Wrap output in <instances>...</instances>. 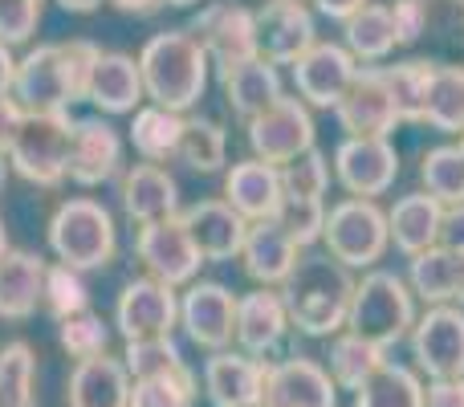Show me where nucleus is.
<instances>
[{"label": "nucleus", "instance_id": "obj_1", "mask_svg": "<svg viewBox=\"0 0 464 407\" xmlns=\"http://www.w3.org/2000/svg\"><path fill=\"white\" fill-rule=\"evenodd\" d=\"M102 49L86 37L49 41L16 62L13 102L24 114H70L73 102H86L94 65Z\"/></svg>", "mask_w": 464, "mask_h": 407}, {"label": "nucleus", "instance_id": "obj_2", "mask_svg": "<svg viewBox=\"0 0 464 407\" xmlns=\"http://www.w3.org/2000/svg\"><path fill=\"white\" fill-rule=\"evenodd\" d=\"M354 297V273L330 253H302L294 273L281 286V302L289 310V326L310 338H334L346 330Z\"/></svg>", "mask_w": 464, "mask_h": 407}, {"label": "nucleus", "instance_id": "obj_3", "mask_svg": "<svg viewBox=\"0 0 464 407\" xmlns=\"http://www.w3.org/2000/svg\"><path fill=\"white\" fill-rule=\"evenodd\" d=\"M139 73H143V94L151 106H163L171 114L192 111L204 98L212 78V62L204 45L188 29L155 33L143 49H139Z\"/></svg>", "mask_w": 464, "mask_h": 407}, {"label": "nucleus", "instance_id": "obj_4", "mask_svg": "<svg viewBox=\"0 0 464 407\" xmlns=\"http://www.w3.org/2000/svg\"><path fill=\"white\" fill-rule=\"evenodd\" d=\"M416 294L408 289V281L392 269H367L354 281L351 297V318L346 330L359 338H367L379 351H392L395 343L411 334L416 326Z\"/></svg>", "mask_w": 464, "mask_h": 407}, {"label": "nucleus", "instance_id": "obj_5", "mask_svg": "<svg viewBox=\"0 0 464 407\" xmlns=\"http://www.w3.org/2000/svg\"><path fill=\"white\" fill-rule=\"evenodd\" d=\"M49 248L62 265L86 273V269H102L114 261V216L106 212L98 200L78 196V200H65L49 220Z\"/></svg>", "mask_w": 464, "mask_h": 407}, {"label": "nucleus", "instance_id": "obj_6", "mask_svg": "<svg viewBox=\"0 0 464 407\" xmlns=\"http://www.w3.org/2000/svg\"><path fill=\"white\" fill-rule=\"evenodd\" d=\"M322 245L346 269H379L383 253L392 248V232H387V212L379 200H346L326 208V228H322Z\"/></svg>", "mask_w": 464, "mask_h": 407}, {"label": "nucleus", "instance_id": "obj_7", "mask_svg": "<svg viewBox=\"0 0 464 407\" xmlns=\"http://www.w3.org/2000/svg\"><path fill=\"white\" fill-rule=\"evenodd\" d=\"M70 135H73L70 114H24L5 151L8 168L37 188H57L65 179Z\"/></svg>", "mask_w": 464, "mask_h": 407}, {"label": "nucleus", "instance_id": "obj_8", "mask_svg": "<svg viewBox=\"0 0 464 407\" xmlns=\"http://www.w3.org/2000/svg\"><path fill=\"white\" fill-rule=\"evenodd\" d=\"M188 33L204 45V53L217 65V73L261 57V49H256V13L237 5V0H212V5H204L192 16Z\"/></svg>", "mask_w": 464, "mask_h": 407}, {"label": "nucleus", "instance_id": "obj_9", "mask_svg": "<svg viewBox=\"0 0 464 407\" xmlns=\"http://www.w3.org/2000/svg\"><path fill=\"white\" fill-rule=\"evenodd\" d=\"M408 351L420 375L464 379V310L460 305H428L408 334Z\"/></svg>", "mask_w": 464, "mask_h": 407}, {"label": "nucleus", "instance_id": "obj_10", "mask_svg": "<svg viewBox=\"0 0 464 407\" xmlns=\"http://www.w3.org/2000/svg\"><path fill=\"white\" fill-rule=\"evenodd\" d=\"M318 139L314 131V114L302 98H277L269 111H261L256 119H248V147H253V160L273 163V168H285L289 160L305 155Z\"/></svg>", "mask_w": 464, "mask_h": 407}, {"label": "nucleus", "instance_id": "obj_11", "mask_svg": "<svg viewBox=\"0 0 464 407\" xmlns=\"http://www.w3.org/2000/svg\"><path fill=\"white\" fill-rule=\"evenodd\" d=\"M334 179L354 200H379L400 179V151L392 139H343L334 147Z\"/></svg>", "mask_w": 464, "mask_h": 407}, {"label": "nucleus", "instance_id": "obj_12", "mask_svg": "<svg viewBox=\"0 0 464 407\" xmlns=\"http://www.w3.org/2000/svg\"><path fill=\"white\" fill-rule=\"evenodd\" d=\"M135 257L147 265V277L163 281V286H171V289L192 286L204 265L200 248L192 245V237H188L179 216L176 220L143 224V228L135 232Z\"/></svg>", "mask_w": 464, "mask_h": 407}, {"label": "nucleus", "instance_id": "obj_13", "mask_svg": "<svg viewBox=\"0 0 464 407\" xmlns=\"http://www.w3.org/2000/svg\"><path fill=\"white\" fill-rule=\"evenodd\" d=\"M179 326L204 351H228L237 338V294L225 281H192L179 297Z\"/></svg>", "mask_w": 464, "mask_h": 407}, {"label": "nucleus", "instance_id": "obj_14", "mask_svg": "<svg viewBox=\"0 0 464 407\" xmlns=\"http://www.w3.org/2000/svg\"><path fill=\"white\" fill-rule=\"evenodd\" d=\"M294 90L305 106L314 111H334L343 102V94L351 90V82L359 78V62L351 57V49L338 41H318L305 57H297L294 65Z\"/></svg>", "mask_w": 464, "mask_h": 407}, {"label": "nucleus", "instance_id": "obj_15", "mask_svg": "<svg viewBox=\"0 0 464 407\" xmlns=\"http://www.w3.org/2000/svg\"><path fill=\"white\" fill-rule=\"evenodd\" d=\"M318 45V24L302 0H269L256 8V49L269 65H294Z\"/></svg>", "mask_w": 464, "mask_h": 407}, {"label": "nucleus", "instance_id": "obj_16", "mask_svg": "<svg viewBox=\"0 0 464 407\" xmlns=\"http://www.w3.org/2000/svg\"><path fill=\"white\" fill-rule=\"evenodd\" d=\"M261 407H338V387L318 359L289 354L265 367Z\"/></svg>", "mask_w": 464, "mask_h": 407}, {"label": "nucleus", "instance_id": "obj_17", "mask_svg": "<svg viewBox=\"0 0 464 407\" xmlns=\"http://www.w3.org/2000/svg\"><path fill=\"white\" fill-rule=\"evenodd\" d=\"M334 119L346 131V139H392V131L400 127V114H395L379 65H359V78L334 106Z\"/></svg>", "mask_w": 464, "mask_h": 407}, {"label": "nucleus", "instance_id": "obj_18", "mask_svg": "<svg viewBox=\"0 0 464 407\" xmlns=\"http://www.w3.org/2000/svg\"><path fill=\"white\" fill-rule=\"evenodd\" d=\"M176 322H179V294L171 286H163L155 277H139L122 286L119 305H114V326L122 330L127 343L171 334Z\"/></svg>", "mask_w": 464, "mask_h": 407}, {"label": "nucleus", "instance_id": "obj_19", "mask_svg": "<svg viewBox=\"0 0 464 407\" xmlns=\"http://www.w3.org/2000/svg\"><path fill=\"white\" fill-rule=\"evenodd\" d=\"M289 330L294 326H289V310H285V302H281V289L256 286L253 294L237 297V338H232V343L240 346V354L273 363V354L281 351Z\"/></svg>", "mask_w": 464, "mask_h": 407}, {"label": "nucleus", "instance_id": "obj_20", "mask_svg": "<svg viewBox=\"0 0 464 407\" xmlns=\"http://www.w3.org/2000/svg\"><path fill=\"white\" fill-rule=\"evenodd\" d=\"M122 168V135L106 119H73L65 176L78 188H102Z\"/></svg>", "mask_w": 464, "mask_h": 407}, {"label": "nucleus", "instance_id": "obj_21", "mask_svg": "<svg viewBox=\"0 0 464 407\" xmlns=\"http://www.w3.org/2000/svg\"><path fill=\"white\" fill-rule=\"evenodd\" d=\"M265 367L269 363L248 359L240 351H217L204 363V392L212 407H261Z\"/></svg>", "mask_w": 464, "mask_h": 407}, {"label": "nucleus", "instance_id": "obj_22", "mask_svg": "<svg viewBox=\"0 0 464 407\" xmlns=\"http://www.w3.org/2000/svg\"><path fill=\"white\" fill-rule=\"evenodd\" d=\"M179 220H184L188 237L200 248L204 261H232V257H240V248H245L248 220L232 212L225 200H200V204L184 208Z\"/></svg>", "mask_w": 464, "mask_h": 407}, {"label": "nucleus", "instance_id": "obj_23", "mask_svg": "<svg viewBox=\"0 0 464 407\" xmlns=\"http://www.w3.org/2000/svg\"><path fill=\"white\" fill-rule=\"evenodd\" d=\"M281 200V171L273 163H261V160H240L228 168L225 176V204L232 208L237 216H245L248 224H261V220H273L277 216Z\"/></svg>", "mask_w": 464, "mask_h": 407}, {"label": "nucleus", "instance_id": "obj_24", "mask_svg": "<svg viewBox=\"0 0 464 407\" xmlns=\"http://www.w3.org/2000/svg\"><path fill=\"white\" fill-rule=\"evenodd\" d=\"M119 196H122V212L139 228L179 216V184L163 168H155V163H135L130 171H122Z\"/></svg>", "mask_w": 464, "mask_h": 407}, {"label": "nucleus", "instance_id": "obj_25", "mask_svg": "<svg viewBox=\"0 0 464 407\" xmlns=\"http://www.w3.org/2000/svg\"><path fill=\"white\" fill-rule=\"evenodd\" d=\"M440 228H444V204H436L428 192H408L387 208L392 245L400 248L408 261L440 245Z\"/></svg>", "mask_w": 464, "mask_h": 407}, {"label": "nucleus", "instance_id": "obj_26", "mask_svg": "<svg viewBox=\"0 0 464 407\" xmlns=\"http://www.w3.org/2000/svg\"><path fill=\"white\" fill-rule=\"evenodd\" d=\"M297 257H302V248H297L273 220L248 224V237H245V248H240V261H245V273L261 289H281V286H285V277L294 273Z\"/></svg>", "mask_w": 464, "mask_h": 407}, {"label": "nucleus", "instance_id": "obj_27", "mask_svg": "<svg viewBox=\"0 0 464 407\" xmlns=\"http://www.w3.org/2000/svg\"><path fill=\"white\" fill-rule=\"evenodd\" d=\"M45 269L49 265L29 248H8L0 257V318L24 322L37 314L41 289H45Z\"/></svg>", "mask_w": 464, "mask_h": 407}, {"label": "nucleus", "instance_id": "obj_28", "mask_svg": "<svg viewBox=\"0 0 464 407\" xmlns=\"http://www.w3.org/2000/svg\"><path fill=\"white\" fill-rule=\"evenodd\" d=\"M130 392H135V379L127 375L122 359L98 354L73 367L65 400L70 407H130Z\"/></svg>", "mask_w": 464, "mask_h": 407}, {"label": "nucleus", "instance_id": "obj_29", "mask_svg": "<svg viewBox=\"0 0 464 407\" xmlns=\"http://www.w3.org/2000/svg\"><path fill=\"white\" fill-rule=\"evenodd\" d=\"M143 73L130 53H102L90 78L86 102H94L102 114H135L143 102Z\"/></svg>", "mask_w": 464, "mask_h": 407}, {"label": "nucleus", "instance_id": "obj_30", "mask_svg": "<svg viewBox=\"0 0 464 407\" xmlns=\"http://www.w3.org/2000/svg\"><path fill=\"white\" fill-rule=\"evenodd\" d=\"M220 90H225V102L232 114L240 119H256L261 111H269L277 98H285V86H281L277 65H269L265 57H253L245 65H232V70L220 73Z\"/></svg>", "mask_w": 464, "mask_h": 407}, {"label": "nucleus", "instance_id": "obj_31", "mask_svg": "<svg viewBox=\"0 0 464 407\" xmlns=\"http://www.w3.org/2000/svg\"><path fill=\"white\" fill-rule=\"evenodd\" d=\"M343 45L351 49V57L359 65H375L383 57H392L395 45H400L395 41V24H392V8L371 0L362 13H354L343 24Z\"/></svg>", "mask_w": 464, "mask_h": 407}, {"label": "nucleus", "instance_id": "obj_32", "mask_svg": "<svg viewBox=\"0 0 464 407\" xmlns=\"http://www.w3.org/2000/svg\"><path fill=\"white\" fill-rule=\"evenodd\" d=\"M179 135H184V114H171L163 106H139L130 119V147L143 155V163H168L179 151Z\"/></svg>", "mask_w": 464, "mask_h": 407}, {"label": "nucleus", "instance_id": "obj_33", "mask_svg": "<svg viewBox=\"0 0 464 407\" xmlns=\"http://www.w3.org/2000/svg\"><path fill=\"white\" fill-rule=\"evenodd\" d=\"M383 363H387V351L371 346L367 338L351 334V330H343V334L330 338L326 371H330V379H334L338 392H359V387L367 383L379 367H383Z\"/></svg>", "mask_w": 464, "mask_h": 407}, {"label": "nucleus", "instance_id": "obj_34", "mask_svg": "<svg viewBox=\"0 0 464 407\" xmlns=\"http://www.w3.org/2000/svg\"><path fill=\"white\" fill-rule=\"evenodd\" d=\"M408 289L424 305H457V253L444 245L408 261Z\"/></svg>", "mask_w": 464, "mask_h": 407}, {"label": "nucleus", "instance_id": "obj_35", "mask_svg": "<svg viewBox=\"0 0 464 407\" xmlns=\"http://www.w3.org/2000/svg\"><path fill=\"white\" fill-rule=\"evenodd\" d=\"M354 407H424V379L416 367L387 359L367 383L354 392Z\"/></svg>", "mask_w": 464, "mask_h": 407}, {"label": "nucleus", "instance_id": "obj_36", "mask_svg": "<svg viewBox=\"0 0 464 407\" xmlns=\"http://www.w3.org/2000/svg\"><path fill=\"white\" fill-rule=\"evenodd\" d=\"M387 82V94L395 102L400 122H424V102H428V86H432L436 62L411 57V62H395V65H379Z\"/></svg>", "mask_w": 464, "mask_h": 407}, {"label": "nucleus", "instance_id": "obj_37", "mask_svg": "<svg viewBox=\"0 0 464 407\" xmlns=\"http://www.w3.org/2000/svg\"><path fill=\"white\" fill-rule=\"evenodd\" d=\"M424 122L440 135H464V65H436Z\"/></svg>", "mask_w": 464, "mask_h": 407}, {"label": "nucleus", "instance_id": "obj_38", "mask_svg": "<svg viewBox=\"0 0 464 407\" xmlns=\"http://www.w3.org/2000/svg\"><path fill=\"white\" fill-rule=\"evenodd\" d=\"M176 160L188 171L212 176L228 163V135L217 119H184V135H179V151Z\"/></svg>", "mask_w": 464, "mask_h": 407}, {"label": "nucleus", "instance_id": "obj_39", "mask_svg": "<svg viewBox=\"0 0 464 407\" xmlns=\"http://www.w3.org/2000/svg\"><path fill=\"white\" fill-rule=\"evenodd\" d=\"M420 192H428L436 204L457 208L464 204V151L457 143H440L424 151L420 160Z\"/></svg>", "mask_w": 464, "mask_h": 407}, {"label": "nucleus", "instance_id": "obj_40", "mask_svg": "<svg viewBox=\"0 0 464 407\" xmlns=\"http://www.w3.org/2000/svg\"><path fill=\"white\" fill-rule=\"evenodd\" d=\"M37 403V359L29 343H8L0 351V407Z\"/></svg>", "mask_w": 464, "mask_h": 407}, {"label": "nucleus", "instance_id": "obj_41", "mask_svg": "<svg viewBox=\"0 0 464 407\" xmlns=\"http://www.w3.org/2000/svg\"><path fill=\"white\" fill-rule=\"evenodd\" d=\"M281 171V192L289 196V200H326L330 192V179H334V168H330V155L318 151V147H310L305 155H297V160H289Z\"/></svg>", "mask_w": 464, "mask_h": 407}, {"label": "nucleus", "instance_id": "obj_42", "mask_svg": "<svg viewBox=\"0 0 464 407\" xmlns=\"http://www.w3.org/2000/svg\"><path fill=\"white\" fill-rule=\"evenodd\" d=\"M122 367L135 383L143 379H160V375H171V371L184 367V351L171 334H160V338H139V343H127L122 351Z\"/></svg>", "mask_w": 464, "mask_h": 407}, {"label": "nucleus", "instance_id": "obj_43", "mask_svg": "<svg viewBox=\"0 0 464 407\" xmlns=\"http://www.w3.org/2000/svg\"><path fill=\"white\" fill-rule=\"evenodd\" d=\"M41 305H45L57 322L73 318V314H86L90 310V289H86V281H82V273L70 269V265H62V261H53L45 269Z\"/></svg>", "mask_w": 464, "mask_h": 407}, {"label": "nucleus", "instance_id": "obj_44", "mask_svg": "<svg viewBox=\"0 0 464 407\" xmlns=\"http://www.w3.org/2000/svg\"><path fill=\"white\" fill-rule=\"evenodd\" d=\"M196 392H200V379H196V371L184 363V367L171 371V375L135 383V392H130V407H192Z\"/></svg>", "mask_w": 464, "mask_h": 407}, {"label": "nucleus", "instance_id": "obj_45", "mask_svg": "<svg viewBox=\"0 0 464 407\" xmlns=\"http://www.w3.org/2000/svg\"><path fill=\"white\" fill-rule=\"evenodd\" d=\"M57 343H62L65 354H73L78 363H86V359L106 354V346H111V326L90 310L73 314V318H65L62 326H57Z\"/></svg>", "mask_w": 464, "mask_h": 407}, {"label": "nucleus", "instance_id": "obj_46", "mask_svg": "<svg viewBox=\"0 0 464 407\" xmlns=\"http://www.w3.org/2000/svg\"><path fill=\"white\" fill-rule=\"evenodd\" d=\"M273 224L305 253L314 240H322V228H326V200H289L285 196L277 216H273Z\"/></svg>", "mask_w": 464, "mask_h": 407}, {"label": "nucleus", "instance_id": "obj_47", "mask_svg": "<svg viewBox=\"0 0 464 407\" xmlns=\"http://www.w3.org/2000/svg\"><path fill=\"white\" fill-rule=\"evenodd\" d=\"M41 5L45 0H0V41L8 49L24 45L41 24Z\"/></svg>", "mask_w": 464, "mask_h": 407}, {"label": "nucleus", "instance_id": "obj_48", "mask_svg": "<svg viewBox=\"0 0 464 407\" xmlns=\"http://www.w3.org/2000/svg\"><path fill=\"white\" fill-rule=\"evenodd\" d=\"M387 8H392V24L400 45H416L428 33V0H395Z\"/></svg>", "mask_w": 464, "mask_h": 407}, {"label": "nucleus", "instance_id": "obj_49", "mask_svg": "<svg viewBox=\"0 0 464 407\" xmlns=\"http://www.w3.org/2000/svg\"><path fill=\"white\" fill-rule=\"evenodd\" d=\"M424 407H464V379H432V383H424Z\"/></svg>", "mask_w": 464, "mask_h": 407}, {"label": "nucleus", "instance_id": "obj_50", "mask_svg": "<svg viewBox=\"0 0 464 407\" xmlns=\"http://www.w3.org/2000/svg\"><path fill=\"white\" fill-rule=\"evenodd\" d=\"M440 245L452 253H464V204L444 208V228H440Z\"/></svg>", "mask_w": 464, "mask_h": 407}, {"label": "nucleus", "instance_id": "obj_51", "mask_svg": "<svg viewBox=\"0 0 464 407\" xmlns=\"http://www.w3.org/2000/svg\"><path fill=\"white\" fill-rule=\"evenodd\" d=\"M21 119H24V111L13 102V94L0 98V151H8V143H13L16 127H21Z\"/></svg>", "mask_w": 464, "mask_h": 407}, {"label": "nucleus", "instance_id": "obj_52", "mask_svg": "<svg viewBox=\"0 0 464 407\" xmlns=\"http://www.w3.org/2000/svg\"><path fill=\"white\" fill-rule=\"evenodd\" d=\"M371 0H314V8H318L322 16H330V21H351L354 13H362Z\"/></svg>", "mask_w": 464, "mask_h": 407}, {"label": "nucleus", "instance_id": "obj_53", "mask_svg": "<svg viewBox=\"0 0 464 407\" xmlns=\"http://www.w3.org/2000/svg\"><path fill=\"white\" fill-rule=\"evenodd\" d=\"M13 78H16V57H13V49L0 41V98L13 94Z\"/></svg>", "mask_w": 464, "mask_h": 407}, {"label": "nucleus", "instance_id": "obj_54", "mask_svg": "<svg viewBox=\"0 0 464 407\" xmlns=\"http://www.w3.org/2000/svg\"><path fill=\"white\" fill-rule=\"evenodd\" d=\"M119 13H130V16H151V13H160L168 0H111Z\"/></svg>", "mask_w": 464, "mask_h": 407}, {"label": "nucleus", "instance_id": "obj_55", "mask_svg": "<svg viewBox=\"0 0 464 407\" xmlns=\"http://www.w3.org/2000/svg\"><path fill=\"white\" fill-rule=\"evenodd\" d=\"M57 5H62L65 13H94L102 0H57Z\"/></svg>", "mask_w": 464, "mask_h": 407}, {"label": "nucleus", "instance_id": "obj_56", "mask_svg": "<svg viewBox=\"0 0 464 407\" xmlns=\"http://www.w3.org/2000/svg\"><path fill=\"white\" fill-rule=\"evenodd\" d=\"M457 305L464 310V253H457Z\"/></svg>", "mask_w": 464, "mask_h": 407}, {"label": "nucleus", "instance_id": "obj_57", "mask_svg": "<svg viewBox=\"0 0 464 407\" xmlns=\"http://www.w3.org/2000/svg\"><path fill=\"white\" fill-rule=\"evenodd\" d=\"M5 179H8V155L0 151V192H5Z\"/></svg>", "mask_w": 464, "mask_h": 407}, {"label": "nucleus", "instance_id": "obj_58", "mask_svg": "<svg viewBox=\"0 0 464 407\" xmlns=\"http://www.w3.org/2000/svg\"><path fill=\"white\" fill-rule=\"evenodd\" d=\"M171 8H192V5H200V0H168Z\"/></svg>", "mask_w": 464, "mask_h": 407}, {"label": "nucleus", "instance_id": "obj_59", "mask_svg": "<svg viewBox=\"0 0 464 407\" xmlns=\"http://www.w3.org/2000/svg\"><path fill=\"white\" fill-rule=\"evenodd\" d=\"M8 253V237H5V220H0V257Z\"/></svg>", "mask_w": 464, "mask_h": 407}, {"label": "nucleus", "instance_id": "obj_60", "mask_svg": "<svg viewBox=\"0 0 464 407\" xmlns=\"http://www.w3.org/2000/svg\"><path fill=\"white\" fill-rule=\"evenodd\" d=\"M452 5H457V8H464V0H452Z\"/></svg>", "mask_w": 464, "mask_h": 407}, {"label": "nucleus", "instance_id": "obj_61", "mask_svg": "<svg viewBox=\"0 0 464 407\" xmlns=\"http://www.w3.org/2000/svg\"><path fill=\"white\" fill-rule=\"evenodd\" d=\"M457 147H460V151H464V135H460V143H457Z\"/></svg>", "mask_w": 464, "mask_h": 407}]
</instances>
